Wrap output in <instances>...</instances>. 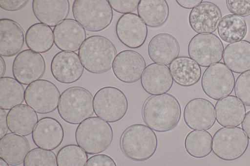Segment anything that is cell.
<instances>
[{"instance_id":"1","label":"cell","mask_w":250,"mask_h":166,"mask_svg":"<svg viewBox=\"0 0 250 166\" xmlns=\"http://www.w3.org/2000/svg\"><path fill=\"white\" fill-rule=\"evenodd\" d=\"M181 115L179 101L168 93L150 95L142 106L144 122L156 132H164L173 129L178 125Z\"/></svg>"},{"instance_id":"2","label":"cell","mask_w":250,"mask_h":166,"mask_svg":"<svg viewBox=\"0 0 250 166\" xmlns=\"http://www.w3.org/2000/svg\"><path fill=\"white\" fill-rule=\"evenodd\" d=\"M158 140L153 130L146 125L135 124L127 127L120 138L124 155L134 161H144L152 157L157 148Z\"/></svg>"},{"instance_id":"3","label":"cell","mask_w":250,"mask_h":166,"mask_svg":"<svg viewBox=\"0 0 250 166\" xmlns=\"http://www.w3.org/2000/svg\"><path fill=\"white\" fill-rule=\"evenodd\" d=\"M78 55L83 68L93 74H102L112 67L117 55L116 48L107 38L99 35L87 37Z\"/></svg>"},{"instance_id":"4","label":"cell","mask_w":250,"mask_h":166,"mask_svg":"<svg viewBox=\"0 0 250 166\" xmlns=\"http://www.w3.org/2000/svg\"><path fill=\"white\" fill-rule=\"evenodd\" d=\"M75 136L80 147L87 154L94 155L109 147L113 133L107 122L97 116H91L78 125Z\"/></svg>"},{"instance_id":"5","label":"cell","mask_w":250,"mask_h":166,"mask_svg":"<svg viewBox=\"0 0 250 166\" xmlns=\"http://www.w3.org/2000/svg\"><path fill=\"white\" fill-rule=\"evenodd\" d=\"M58 111L66 122L79 124L93 114V95L88 90L82 87L68 88L61 94Z\"/></svg>"},{"instance_id":"6","label":"cell","mask_w":250,"mask_h":166,"mask_svg":"<svg viewBox=\"0 0 250 166\" xmlns=\"http://www.w3.org/2000/svg\"><path fill=\"white\" fill-rule=\"evenodd\" d=\"M72 13L75 20L90 32H99L107 28L113 16L107 0H76Z\"/></svg>"},{"instance_id":"7","label":"cell","mask_w":250,"mask_h":166,"mask_svg":"<svg viewBox=\"0 0 250 166\" xmlns=\"http://www.w3.org/2000/svg\"><path fill=\"white\" fill-rule=\"evenodd\" d=\"M249 144V138L241 128L223 127L213 135L212 150L222 160L233 161L245 153Z\"/></svg>"},{"instance_id":"8","label":"cell","mask_w":250,"mask_h":166,"mask_svg":"<svg viewBox=\"0 0 250 166\" xmlns=\"http://www.w3.org/2000/svg\"><path fill=\"white\" fill-rule=\"evenodd\" d=\"M94 112L96 115L109 123L122 119L128 109V101L119 89L106 86L101 88L93 98Z\"/></svg>"},{"instance_id":"9","label":"cell","mask_w":250,"mask_h":166,"mask_svg":"<svg viewBox=\"0 0 250 166\" xmlns=\"http://www.w3.org/2000/svg\"><path fill=\"white\" fill-rule=\"evenodd\" d=\"M224 51L221 40L212 33L195 35L189 41L188 48L189 57L203 67L219 63L222 59Z\"/></svg>"},{"instance_id":"10","label":"cell","mask_w":250,"mask_h":166,"mask_svg":"<svg viewBox=\"0 0 250 166\" xmlns=\"http://www.w3.org/2000/svg\"><path fill=\"white\" fill-rule=\"evenodd\" d=\"M234 86L233 73L222 62L208 67L202 76L201 87L203 92L215 100L229 95Z\"/></svg>"},{"instance_id":"11","label":"cell","mask_w":250,"mask_h":166,"mask_svg":"<svg viewBox=\"0 0 250 166\" xmlns=\"http://www.w3.org/2000/svg\"><path fill=\"white\" fill-rule=\"evenodd\" d=\"M60 96L55 84L45 79H39L27 86L24 100L36 112L46 114L58 108Z\"/></svg>"},{"instance_id":"12","label":"cell","mask_w":250,"mask_h":166,"mask_svg":"<svg viewBox=\"0 0 250 166\" xmlns=\"http://www.w3.org/2000/svg\"><path fill=\"white\" fill-rule=\"evenodd\" d=\"M45 68L42 55L27 49L21 52L15 58L12 73L14 78L21 84L29 85L42 77Z\"/></svg>"},{"instance_id":"13","label":"cell","mask_w":250,"mask_h":166,"mask_svg":"<svg viewBox=\"0 0 250 166\" xmlns=\"http://www.w3.org/2000/svg\"><path fill=\"white\" fill-rule=\"evenodd\" d=\"M115 30L119 40L131 49L141 47L145 43L148 34L146 25L134 13L121 16L117 22Z\"/></svg>"},{"instance_id":"14","label":"cell","mask_w":250,"mask_h":166,"mask_svg":"<svg viewBox=\"0 0 250 166\" xmlns=\"http://www.w3.org/2000/svg\"><path fill=\"white\" fill-rule=\"evenodd\" d=\"M112 68L118 79L124 83H132L141 79L146 68V63L137 52L125 50L117 55Z\"/></svg>"},{"instance_id":"15","label":"cell","mask_w":250,"mask_h":166,"mask_svg":"<svg viewBox=\"0 0 250 166\" xmlns=\"http://www.w3.org/2000/svg\"><path fill=\"white\" fill-rule=\"evenodd\" d=\"M215 107L210 101L203 98H195L186 105L183 118L186 124L190 129L206 130L215 124Z\"/></svg>"},{"instance_id":"16","label":"cell","mask_w":250,"mask_h":166,"mask_svg":"<svg viewBox=\"0 0 250 166\" xmlns=\"http://www.w3.org/2000/svg\"><path fill=\"white\" fill-rule=\"evenodd\" d=\"M83 66L75 52L60 51L53 57L50 70L54 78L63 84L73 83L82 76Z\"/></svg>"},{"instance_id":"17","label":"cell","mask_w":250,"mask_h":166,"mask_svg":"<svg viewBox=\"0 0 250 166\" xmlns=\"http://www.w3.org/2000/svg\"><path fill=\"white\" fill-rule=\"evenodd\" d=\"M56 46L62 51L76 52L86 39L83 27L76 20L66 18L53 29Z\"/></svg>"},{"instance_id":"18","label":"cell","mask_w":250,"mask_h":166,"mask_svg":"<svg viewBox=\"0 0 250 166\" xmlns=\"http://www.w3.org/2000/svg\"><path fill=\"white\" fill-rule=\"evenodd\" d=\"M222 17L217 5L205 1L190 11L188 22L192 29L198 34L212 33L218 28Z\"/></svg>"},{"instance_id":"19","label":"cell","mask_w":250,"mask_h":166,"mask_svg":"<svg viewBox=\"0 0 250 166\" xmlns=\"http://www.w3.org/2000/svg\"><path fill=\"white\" fill-rule=\"evenodd\" d=\"M33 142L38 148L52 150L57 148L64 137L63 129L56 119L45 117L38 121L33 132Z\"/></svg>"},{"instance_id":"20","label":"cell","mask_w":250,"mask_h":166,"mask_svg":"<svg viewBox=\"0 0 250 166\" xmlns=\"http://www.w3.org/2000/svg\"><path fill=\"white\" fill-rule=\"evenodd\" d=\"M173 83L169 67L155 63L146 67L141 78L143 89L151 95L167 93L171 88Z\"/></svg>"},{"instance_id":"21","label":"cell","mask_w":250,"mask_h":166,"mask_svg":"<svg viewBox=\"0 0 250 166\" xmlns=\"http://www.w3.org/2000/svg\"><path fill=\"white\" fill-rule=\"evenodd\" d=\"M68 0H34L32 10L42 23L54 27L66 19L69 12Z\"/></svg>"},{"instance_id":"22","label":"cell","mask_w":250,"mask_h":166,"mask_svg":"<svg viewBox=\"0 0 250 166\" xmlns=\"http://www.w3.org/2000/svg\"><path fill=\"white\" fill-rule=\"evenodd\" d=\"M180 47L178 41L173 36L160 33L154 36L147 46V53L155 63L169 65L178 57Z\"/></svg>"},{"instance_id":"23","label":"cell","mask_w":250,"mask_h":166,"mask_svg":"<svg viewBox=\"0 0 250 166\" xmlns=\"http://www.w3.org/2000/svg\"><path fill=\"white\" fill-rule=\"evenodd\" d=\"M24 32L21 26L9 18L0 19V55L12 57L19 54L24 44Z\"/></svg>"},{"instance_id":"24","label":"cell","mask_w":250,"mask_h":166,"mask_svg":"<svg viewBox=\"0 0 250 166\" xmlns=\"http://www.w3.org/2000/svg\"><path fill=\"white\" fill-rule=\"evenodd\" d=\"M216 120L224 127H237L246 114L245 105L235 96L229 95L216 103Z\"/></svg>"},{"instance_id":"25","label":"cell","mask_w":250,"mask_h":166,"mask_svg":"<svg viewBox=\"0 0 250 166\" xmlns=\"http://www.w3.org/2000/svg\"><path fill=\"white\" fill-rule=\"evenodd\" d=\"M30 149L28 140L14 133H7L0 140V157L11 166L22 163Z\"/></svg>"},{"instance_id":"26","label":"cell","mask_w":250,"mask_h":166,"mask_svg":"<svg viewBox=\"0 0 250 166\" xmlns=\"http://www.w3.org/2000/svg\"><path fill=\"white\" fill-rule=\"evenodd\" d=\"M9 130L21 136L32 133L38 122L36 112L26 104H21L8 111L7 114Z\"/></svg>"},{"instance_id":"27","label":"cell","mask_w":250,"mask_h":166,"mask_svg":"<svg viewBox=\"0 0 250 166\" xmlns=\"http://www.w3.org/2000/svg\"><path fill=\"white\" fill-rule=\"evenodd\" d=\"M223 59L234 73L242 74L250 71V42L242 40L229 44L224 49Z\"/></svg>"},{"instance_id":"28","label":"cell","mask_w":250,"mask_h":166,"mask_svg":"<svg viewBox=\"0 0 250 166\" xmlns=\"http://www.w3.org/2000/svg\"><path fill=\"white\" fill-rule=\"evenodd\" d=\"M169 69L174 82L183 87H190L200 79V66L188 56H178L169 65Z\"/></svg>"},{"instance_id":"29","label":"cell","mask_w":250,"mask_h":166,"mask_svg":"<svg viewBox=\"0 0 250 166\" xmlns=\"http://www.w3.org/2000/svg\"><path fill=\"white\" fill-rule=\"evenodd\" d=\"M169 7L165 0H141L137 8L139 17L150 27H158L167 21Z\"/></svg>"},{"instance_id":"30","label":"cell","mask_w":250,"mask_h":166,"mask_svg":"<svg viewBox=\"0 0 250 166\" xmlns=\"http://www.w3.org/2000/svg\"><path fill=\"white\" fill-rule=\"evenodd\" d=\"M25 41L30 50L39 53H45L53 45V31L50 27L43 23H35L27 29Z\"/></svg>"},{"instance_id":"31","label":"cell","mask_w":250,"mask_h":166,"mask_svg":"<svg viewBox=\"0 0 250 166\" xmlns=\"http://www.w3.org/2000/svg\"><path fill=\"white\" fill-rule=\"evenodd\" d=\"M24 96L23 86L15 78L9 76L0 78V108L11 110L21 104Z\"/></svg>"},{"instance_id":"32","label":"cell","mask_w":250,"mask_h":166,"mask_svg":"<svg viewBox=\"0 0 250 166\" xmlns=\"http://www.w3.org/2000/svg\"><path fill=\"white\" fill-rule=\"evenodd\" d=\"M220 37L225 42L232 43L242 40L247 33V25L242 17L228 14L222 18L217 28Z\"/></svg>"},{"instance_id":"33","label":"cell","mask_w":250,"mask_h":166,"mask_svg":"<svg viewBox=\"0 0 250 166\" xmlns=\"http://www.w3.org/2000/svg\"><path fill=\"white\" fill-rule=\"evenodd\" d=\"M212 137L206 130H193L186 136L184 146L187 153L196 158L208 156L212 151Z\"/></svg>"},{"instance_id":"34","label":"cell","mask_w":250,"mask_h":166,"mask_svg":"<svg viewBox=\"0 0 250 166\" xmlns=\"http://www.w3.org/2000/svg\"><path fill=\"white\" fill-rule=\"evenodd\" d=\"M87 160V153L75 144L65 145L57 155L58 166H85Z\"/></svg>"},{"instance_id":"35","label":"cell","mask_w":250,"mask_h":166,"mask_svg":"<svg viewBox=\"0 0 250 166\" xmlns=\"http://www.w3.org/2000/svg\"><path fill=\"white\" fill-rule=\"evenodd\" d=\"M23 166H58L57 156L51 150L36 148L29 151Z\"/></svg>"},{"instance_id":"36","label":"cell","mask_w":250,"mask_h":166,"mask_svg":"<svg viewBox=\"0 0 250 166\" xmlns=\"http://www.w3.org/2000/svg\"><path fill=\"white\" fill-rule=\"evenodd\" d=\"M234 92L245 105L250 107V71L243 73L237 77Z\"/></svg>"},{"instance_id":"37","label":"cell","mask_w":250,"mask_h":166,"mask_svg":"<svg viewBox=\"0 0 250 166\" xmlns=\"http://www.w3.org/2000/svg\"><path fill=\"white\" fill-rule=\"evenodd\" d=\"M110 6L116 12L124 14L132 13L137 9L140 0H109Z\"/></svg>"},{"instance_id":"38","label":"cell","mask_w":250,"mask_h":166,"mask_svg":"<svg viewBox=\"0 0 250 166\" xmlns=\"http://www.w3.org/2000/svg\"><path fill=\"white\" fill-rule=\"evenodd\" d=\"M226 5L234 15L241 17L250 15V0H227Z\"/></svg>"},{"instance_id":"39","label":"cell","mask_w":250,"mask_h":166,"mask_svg":"<svg viewBox=\"0 0 250 166\" xmlns=\"http://www.w3.org/2000/svg\"><path fill=\"white\" fill-rule=\"evenodd\" d=\"M85 166H117V165L114 160L109 156L99 154L90 157Z\"/></svg>"},{"instance_id":"40","label":"cell","mask_w":250,"mask_h":166,"mask_svg":"<svg viewBox=\"0 0 250 166\" xmlns=\"http://www.w3.org/2000/svg\"><path fill=\"white\" fill-rule=\"evenodd\" d=\"M28 2L27 0H0V7L6 11H15L24 7Z\"/></svg>"},{"instance_id":"41","label":"cell","mask_w":250,"mask_h":166,"mask_svg":"<svg viewBox=\"0 0 250 166\" xmlns=\"http://www.w3.org/2000/svg\"><path fill=\"white\" fill-rule=\"evenodd\" d=\"M7 118L4 110L0 108V139L6 135L8 129Z\"/></svg>"},{"instance_id":"42","label":"cell","mask_w":250,"mask_h":166,"mask_svg":"<svg viewBox=\"0 0 250 166\" xmlns=\"http://www.w3.org/2000/svg\"><path fill=\"white\" fill-rule=\"evenodd\" d=\"M176 1L181 7L184 8L192 9L203 1L202 0H176Z\"/></svg>"},{"instance_id":"43","label":"cell","mask_w":250,"mask_h":166,"mask_svg":"<svg viewBox=\"0 0 250 166\" xmlns=\"http://www.w3.org/2000/svg\"><path fill=\"white\" fill-rule=\"evenodd\" d=\"M241 126L242 129L250 140V111L246 112L242 121Z\"/></svg>"},{"instance_id":"44","label":"cell","mask_w":250,"mask_h":166,"mask_svg":"<svg viewBox=\"0 0 250 166\" xmlns=\"http://www.w3.org/2000/svg\"><path fill=\"white\" fill-rule=\"evenodd\" d=\"M6 70L5 63L2 57H0V77H3Z\"/></svg>"},{"instance_id":"45","label":"cell","mask_w":250,"mask_h":166,"mask_svg":"<svg viewBox=\"0 0 250 166\" xmlns=\"http://www.w3.org/2000/svg\"><path fill=\"white\" fill-rule=\"evenodd\" d=\"M0 166H9V164L6 163L4 160H3L2 158L0 159Z\"/></svg>"}]
</instances>
